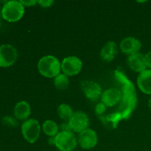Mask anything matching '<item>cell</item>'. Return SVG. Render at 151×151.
<instances>
[{
  "mask_svg": "<svg viewBox=\"0 0 151 151\" xmlns=\"http://www.w3.org/2000/svg\"><path fill=\"white\" fill-rule=\"evenodd\" d=\"M22 3L24 6H33L38 3V1H35V0H27V1H20Z\"/></svg>",
  "mask_w": 151,
  "mask_h": 151,
  "instance_id": "603a6c76",
  "label": "cell"
},
{
  "mask_svg": "<svg viewBox=\"0 0 151 151\" xmlns=\"http://www.w3.org/2000/svg\"><path fill=\"white\" fill-rule=\"evenodd\" d=\"M24 13V6L20 1L11 0L3 5L1 16L7 22H15L20 20Z\"/></svg>",
  "mask_w": 151,
  "mask_h": 151,
  "instance_id": "7a4b0ae2",
  "label": "cell"
},
{
  "mask_svg": "<svg viewBox=\"0 0 151 151\" xmlns=\"http://www.w3.org/2000/svg\"><path fill=\"white\" fill-rule=\"evenodd\" d=\"M98 142L97 134L94 130L87 128L81 132L78 135V143L81 148L84 150H90L97 145Z\"/></svg>",
  "mask_w": 151,
  "mask_h": 151,
  "instance_id": "ba28073f",
  "label": "cell"
},
{
  "mask_svg": "<svg viewBox=\"0 0 151 151\" xmlns=\"http://www.w3.org/2000/svg\"><path fill=\"white\" fill-rule=\"evenodd\" d=\"M82 67V61L76 56L66 57L61 62V71L68 77L75 76L79 74Z\"/></svg>",
  "mask_w": 151,
  "mask_h": 151,
  "instance_id": "5b68a950",
  "label": "cell"
},
{
  "mask_svg": "<svg viewBox=\"0 0 151 151\" xmlns=\"http://www.w3.org/2000/svg\"><path fill=\"white\" fill-rule=\"evenodd\" d=\"M53 3H54V1H52V0H40V1H38V4H39L43 7H51Z\"/></svg>",
  "mask_w": 151,
  "mask_h": 151,
  "instance_id": "d6986e66",
  "label": "cell"
},
{
  "mask_svg": "<svg viewBox=\"0 0 151 151\" xmlns=\"http://www.w3.org/2000/svg\"><path fill=\"white\" fill-rule=\"evenodd\" d=\"M68 122L72 131L80 134L88 128L89 125V119L88 115L83 111H78L74 112Z\"/></svg>",
  "mask_w": 151,
  "mask_h": 151,
  "instance_id": "52a82bcc",
  "label": "cell"
},
{
  "mask_svg": "<svg viewBox=\"0 0 151 151\" xmlns=\"http://www.w3.org/2000/svg\"><path fill=\"white\" fill-rule=\"evenodd\" d=\"M137 86L144 94H151V69H147L139 73L137 78Z\"/></svg>",
  "mask_w": 151,
  "mask_h": 151,
  "instance_id": "4fadbf2b",
  "label": "cell"
},
{
  "mask_svg": "<svg viewBox=\"0 0 151 151\" xmlns=\"http://www.w3.org/2000/svg\"><path fill=\"white\" fill-rule=\"evenodd\" d=\"M145 63L146 65H147V67L151 69V51L148 52L145 55Z\"/></svg>",
  "mask_w": 151,
  "mask_h": 151,
  "instance_id": "44dd1931",
  "label": "cell"
},
{
  "mask_svg": "<svg viewBox=\"0 0 151 151\" xmlns=\"http://www.w3.org/2000/svg\"><path fill=\"white\" fill-rule=\"evenodd\" d=\"M59 130H60V131H72L70 126L69 125V122H63V123H62L60 126L59 127Z\"/></svg>",
  "mask_w": 151,
  "mask_h": 151,
  "instance_id": "7402d4cb",
  "label": "cell"
},
{
  "mask_svg": "<svg viewBox=\"0 0 151 151\" xmlns=\"http://www.w3.org/2000/svg\"><path fill=\"white\" fill-rule=\"evenodd\" d=\"M119 47L122 52L129 56L139 52L142 48V43L134 37H127L121 41Z\"/></svg>",
  "mask_w": 151,
  "mask_h": 151,
  "instance_id": "30bf717a",
  "label": "cell"
},
{
  "mask_svg": "<svg viewBox=\"0 0 151 151\" xmlns=\"http://www.w3.org/2000/svg\"><path fill=\"white\" fill-rule=\"evenodd\" d=\"M13 112H14V116L16 119L26 121L30 115V106L27 102L22 100V101L19 102L15 106Z\"/></svg>",
  "mask_w": 151,
  "mask_h": 151,
  "instance_id": "9a60e30c",
  "label": "cell"
},
{
  "mask_svg": "<svg viewBox=\"0 0 151 151\" xmlns=\"http://www.w3.org/2000/svg\"><path fill=\"white\" fill-rule=\"evenodd\" d=\"M54 85L58 90H65L69 87V77L65 74H59L54 78Z\"/></svg>",
  "mask_w": 151,
  "mask_h": 151,
  "instance_id": "ac0fdd59",
  "label": "cell"
},
{
  "mask_svg": "<svg viewBox=\"0 0 151 151\" xmlns=\"http://www.w3.org/2000/svg\"><path fill=\"white\" fill-rule=\"evenodd\" d=\"M1 9L0 7V19H1Z\"/></svg>",
  "mask_w": 151,
  "mask_h": 151,
  "instance_id": "484cf974",
  "label": "cell"
},
{
  "mask_svg": "<svg viewBox=\"0 0 151 151\" xmlns=\"http://www.w3.org/2000/svg\"><path fill=\"white\" fill-rule=\"evenodd\" d=\"M148 107H149V109H150L151 110V97L148 100Z\"/></svg>",
  "mask_w": 151,
  "mask_h": 151,
  "instance_id": "d4e9b609",
  "label": "cell"
},
{
  "mask_svg": "<svg viewBox=\"0 0 151 151\" xmlns=\"http://www.w3.org/2000/svg\"><path fill=\"white\" fill-rule=\"evenodd\" d=\"M22 134L23 137L29 143H35L39 138L41 134V125L35 119H29L22 123Z\"/></svg>",
  "mask_w": 151,
  "mask_h": 151,
  "instance_id": "277c9868",
  "label": "cell"
},
{
  "mask_svg": "<svg viewBox=\"0 0 151 151\" xmlns=\"http://www.w3.org/2000/svg\"><path fill=\"white\" fill-rule=\"evenodd\" d=\"M78 144V139L72 131H60L55 137V145L60 151H73Z\"/></svg>",
  "mask_w": 151,
  "mask_h": 151,
  "instance_id": "3957f363",
  "label": "cell"
},
{
  "mask_svg": "<svg viewBox=\"0 0 151 151\" xmlns=\"http://www.w3.org/2000/svg\"><path fill=\"white\" fill-rule=\"evenodd\" d=\"M42 130L44 134L50 137H55L58 134L59 126L52 120L44 121L42 125Z\"/></svg>",
  "mask_w": 151,
  "mask_h": 151,
  "instance_id": "2e32d148",
  "label": "cell"
},
{
  "mask_svg": "<svg viewBox=\"0 0 151 151\" xmlns=\"http://www.w3.org/2000/svg\"><path fill=\"white\" fill-rule=\"evenodd\" d=\"M38 69L42 76L47 78H55L60 74L61 63L55 56L46 55L38 61Z\"/></svg>",
  "mask_w": 151,
  "mask_h": 151,
  "instance_id": "6da1fadb",
  "label": "cell"
},
{
  "mask_svg": "<svg viewBox=\"0 0 151 151\" xmlns=\"http://www.w3.org/2000/svg\"><path fill=\"white\" fill-rule=\"evenodd\" d=\"M18 58V52L10 44L0 46V66L8 67L16 63Z\"/></svg>",
  "mask_w": 151,
  "mask_h": 151,
  "instance_id": "8992f818",
  "label": "cell"
},
{
  "mask_svg": "<svg viewBox=\"0 0 151 151\" xmlns=\"http://www.w3.org/2000/svg\"><path fill=\"white\" fill-rule=\"evenodd\" d=\"M4 122L5 124H7V123L14 124V123H16V122H15V120L13 119V118L11 117V116H6V117H4Z\"/></svg>",
  "mask_w": 151,
  "mask_h": 151,
  "instance_id": "cb8c5ba5",
  "label": "cell"
},
{
  "mask_svg": "<svg viewBox=\"0 0 151 151\" xmlns=\"http://www.w3.org/2000/svg\"><path fill=\"white\" fill-rule=\"evenodd\" d=\"M74 114L72 107L66 103H62L58 108V114L59 117L65 121H69Z\"/></svg>",
  "mask_w": 151,
  "mask_h": 151,
  "instance_id": "e0dca14e",
  "label": "cell"
},
{
  "mask_svg": "<svg viewBox=\"0 0 151 151\" xmlns=\"http://www.w3.org/2000/svg\"><path fill=\"white\" fill-rule=\"evenodd\" d=\"M122 98V93L116 88H109L103 91L101 96L102 103L107 107H112L117 104Z\"/></svg>",
  "mask_w": 151,
  "mask_h": 151,
  "instance_id": "8fae6325",
  "label": "cell"
},
{
  "mask_svg": "<svg viewBox=\"0 0 151 151\" xmlns=\"http://www.w3.org/2000/svg\"><path fill=\"white\" fill-rule=\"evenodd\" d=\"M117 55L118 47L114 41H108L100 51V57L105 61H112Z\"/></svg>",
  "mask_w": 151,
  "mask_h": 151,
  "instance_id": "5bb4252c",
  "label": "cell"
},
{
  "mask_svg": "<svg viewBox=\"0 0 151 151\" xmlns=\"http://www.w3.org/2000/svg\"><path fill=\"white\" fill-rule=\"evenodd\" d=\"M81 89L83 91L86 97L93 101L98 100L103 94L102 88L100 84L91 81H82Z\"/></svg>",
  "mask_w": 151,
  "mask_h": 151,
  "instance_id": "9c48e42d",
  "label": "cell"
},
{
  "mask_svg": "<svg viewBox=\"0 0 151 151\" xmlns=\"http://www.w3.org/2000/svg\"><path fill=\"white\" fill-rule=\"evenodd\" d=\"M106 106H105L103 103H99L95 109V111H96V112H97V114H103V112L106 111Z\"/></svg>",
  "mask_w": 151,
  "mask_h": 151,
  "instance_id": "ffe728a7",
  "label": "cell"
},
{
  "mask_svg": "<svg viewBox=\"0 0 151 151\" xmlns=\"http://www.w3.org/2000/svg\"><path fill=\"white\" fill-rule=\"evenodd\" d=\"M128 65L130 69L139 73H141L143 71L146 70L147 68L145 55L140 52L128 56Z\"/></svg>",
  "mask_w": 151,
  "mask_h": 151,
  "instance_id": "7c38bea8",
  "label": "cell"
}]
</instances>
